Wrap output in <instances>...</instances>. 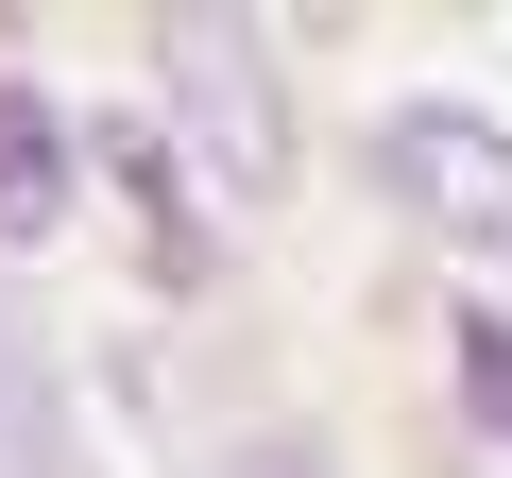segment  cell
<instances>
[{"instance_id": "6da1fadb", "label": "cell", "mask_w": 512, "mask_h": 478, "mask_svg": "<svg viewBox=\"0 0 512 478\" xmlns=\"http://www.w3.org/2000/svg\"><path fill=\"white\" fill-rule=\"evenodd\" d=\"M154 103H171L188 188H222V205H274L291 188V86H274V52H256V18L171 0L154 18Z\"/></svg>"}, {"instance_id": "7a4b0ae2", "label": "cell", "mask_w": 512, "mask_h": 478, "mask_svg": "<svg viewBox=\"0 0 512 478\" xmlns=\"http://www.w3.org/2000/svg\"><path fill=\"white\" fill-rule=\"evenodd\" d=\"M376 188H393L427 239H461V257L512 274V137H495L478 103H393V120H376Z\"/></svg>"}, {"instance_id": "3957f363", "label": "cell", "mask_w": 512, "mask_h": 478, "mask_svg": "<svg viewBox=\"0 0 512 478\" xmlns=\"http://www.w3.org/2000/svg\"><path fill=\"white\" fill-rule=\"evenodd\" d=\"M0 478H86V427H69V376L52 342L0 308Z\"/></svg>"}, {"instance_id": "277c9868", "label": "cell", "mask_w": 512, "mask_h": 478, "mask_svg": "<svg viewBox=\"0 0 512 478\" xmlns=\"http://www.w3.org/2000/svg\"><path fill=\"white\" fill-rule=\"evenodd\" d=\"M52 222H69V120L0 86V239H52Z\"/></svg>"}, {"instance_id": "5b68a950", "label": "cell", "mask_w": 512, "mask_h": 478, "mask_svg": "<svg viewBox=\"0 0 512 478\" xmlns=\"http://www.w3.org/2000/svg\"><path fill=\"white\" fill-rule=\"evenodd\" d=\"M461 410L512 444V325H495V308H461Z\"/></svg>"}, {"instance_id": "8992f818", "label": "cell", "mask_w": 512, "mask_h": 478, "mask_svg": "<svg viewBox=\"0 0 512 478\" xmlns=\"http://www.w3.org/2000/svg\"><path fill=\"white\" fill-rule=\"evenodd\" d=\"M205 478H342L308 427H256V444H205Z\"/></svg>"}]
</instances>
